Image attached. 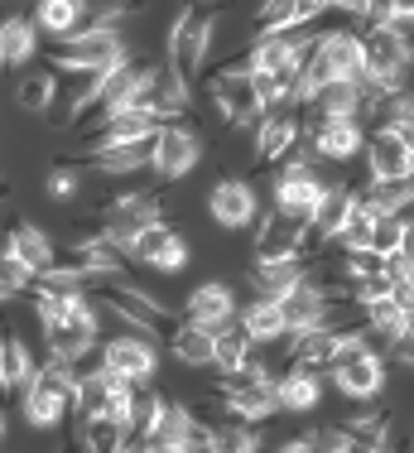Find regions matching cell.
Returning <instances> with one entry per match:
<instances>
[{
    "mask_svg": "<svg viewBox=\"0 0 414 453\" xmlns=\"http://www.w3.org/2000/svg\"><path fill=\"white\" fill-rule=\"evenodd\" d=\"M130 63V44L121 29H87L68 44H49V68L58 78H78V73H116Z\"/></svg>",
    "mask_w": 414,
    "mask_h": 453,
    "instance_id": "cell-1",
    "label": "cell"
},
{
    "mask_svg": "<svg viewBox=\"0 0 414 453\" xmlns=\"http://www.w3.org/2000/svg\"><path fill=\"white\" fill-rule=\"evenodd\" d=\"M342 174L323 159H289L285 169H275V183H270V208L294 212V218H313V208L323 203V193L337 188Z\"/></svg>",
    "mask_w": 414,
    "mask_h": 453,
    "instance_id": "cell-2",
    "label": "cell"
},
{
    "mask_svg": "<svg viewBox=\"0 0 414 453\" xmlns=\"http://www.w3.org/2000/svg\"><path fill=\"white\" fill-rule=\"evenodd\" d=\"M212 391L226 401V415L246 419V425H270V419L285 415V410H280V381L265 376L260 366H242V372L222 376Z\"/></svg>",
    "mask_w": 414,
    "mask_h": 453,
    "instance_id": "cell-3",
    "label": "cell"
},
{
    "mask_svg": "<svg viewBox=\"0 0 414 453\" xmlns=\"http://www.w3.org/2000/svg\"><path fill=\"white\" fill-rule=\"evenodd\" d=\"M212 35H217V25H212V10H179V19H173V29H169V49H165V63L173 73H179L188 88H198V78H203V68H207V58H212Z\"/></svg>",
    "mask_w": 414,
    "mask_h": 453,
    "instance_id": "cell-4",
    "label": "cell"
},
{
    "mask_svg": "<svg viewBox=\"0 0 414 453\" xmlns=\"http://www.w3.org/2000/svg\"><path fill=\"white\" fill-rule=\"evenodd\" d=\"M207 102L217 106V116H222L226 126H250L256 131L260 121H265V96H260V82L256 73H246L242 63H232V68L212 73V82H207Z\"/></svg>",
    "mask_w": 414,
    "mask_h": 453,
    "instance_id": "cell-5",
    "label": "cell"
},
{
    "mask_svg": "<svg viewBox=\"0 0 414 453\" xmlns=\"http://www.w3.org/2000/svg\"><path fill=\"white\" fill-rule=\"evenodd\" d=\"M102 362H106V372L121 376L130 386H155L159 348L150 333H116V338L102 342Z\"/></svg>",
    "mask_w": 414,
    "mask_h": 453,
    "instance_id": "cell-6",
    "label": "cell"
},
{
    "mask_svg": "<svg viewBox=\"0 0 414 453\" xmlns=\"http://www.w3.org/2000/svg\"><path fill=\"white\" fill-rule=\"evenodd\" d=\"M207 218H212L222 232H250L260 226V198H256V183L242 174H226L212 183L207 193Z\"/></svg>",
    "mask_w": 414,
    "mask_h": 453,
    "instance_id": "cell-7",
    "label": "cell"
},
{
    "mask_svg": "<svg viewBox=\"0 0 414 453\" xmlns=\"http://www.w3.org/2000/svg\"><path fill=\"white\" fill-rule=\"evenodd\" d=\"M303 145V111L299 106H285V111H270L265 121L256 126V165L265 169H285Z\"/></svg>",
    "mask_w": 414,
    "mask_h": 453,
    "instance_id": "cell-8",
    "label": "cell"
},
{
    "mask_svg": "<svg viewBox=\"0 0 414 453\" xmlns=\"http://www.w3.org/2000/svg\"><path fill=\"white\" fill-rule=\"evenodd\" d=\"M303 145L313 150V159L337 169L366 155V131L362 121H303Z\"/></svg>",
    "mask_w": 414,
    "mask_h": 453,
    "instance_id": "cell-9",
    "label": "cell"
},
{
    "mask_svg": "<svg viewBox=\"0 0 414 453\" xmlns=\"http://www.w3.org/2000/svg\"><path fill=\"white\" fill-rule=\"evenodd\" d=\"M179 319L183 323H198V328L222 333L226 323L242 319V309H236V289L226 285V280H203V285H193L188 295H183Z\"/></svg>",
    "mask_w": 414,
    "mask_h": 453,
    "instance_id": "cell-10",
    "label": "cell"
},
{
    "mask_svg": "<svg viewBox=\"0 0 414 453\" xmlns=\"http://www.w3.org/2000/svg\"><path fill=\"white\" fill-rule=\"evenodd\" d=\"M309 246V218H294V212L270 208L256 226V256L250 261H294Z\"/></svg>",
    "mask_w": 414,
    "mask_h": 453,
    "instance_id": "cell-11",
    "label": "cell"
},
{
    "mask_svg": "<svg viewBox=\"0 0 414 453\" xmlns=\"http://www.w3.org/2000/svg\"><path fill=\"white\" fill-rule=\"evenodd\" d=\"M203 165V131H193L188 121L179 126H165V135H159V155H155V174L159 183H179L188 179L193 169Z\"/></svg>",
    "mask_w": 414,
    "mask_h": 453,
    "instance_id": "cell-12",
    "label": "cell"
},
{
    "mask_svg": "<svg viewBox=\"0 0 414 453\" xmlns=\"http://www.w3.org/2000/svg\"><path fill=\"white\" fill-rule=\"evenodd\" d=\"M155 222H165V212H159V193L155 188H135L102 218V236L116 242V246H130L145 226H155Z\"/></svg>",
    "mask_w": 414,
    "mask_h": 453,
    "instance_id": "cell-13",
    "label": "cell"
},
{
    "mask_svg": "<svg viewBox=\"0 0 414 453\" xmlns=\"http://www.w3.org/2000/svg\"><path fill=\"white\" fill-rule=\"evenodd\" d=\"M362 159H366V179H376V183H405V179H414V155H410V145L395 131L366 135V155Z\"/></svg>",
    "mask_w": 414,
    "mask_h": 453,
    "instance_id": "cell-14",
    "label": "cell"
},
{
    "mask_svg": "<svg viewBox=\"0 0 414 453\" xmlns=\"http://www.w3.org/2000/svg\"><path fill=\"white\" fill-rule=\"evenodd\" d=\"M5 256L25 261L34 275H49L53 265H63L58 242H53V236L43 232V226H34V222H15V226H10V236H5Z\"/></svg>",
    "mask_w": 414,
    "mask_h": 453,
    "instance_id": "cell-15",
    "label": "cell"
},
{
    "mask_svg": "<svg viewBox=\"0 0 414 453\" xmlns=\"http://www.w3.org/2000/svg\"><path fill=\"white\" fill-rule=\"evenodd\" d=\"M342 342H347L342 328H309V333H294V362H299V372L333 376L337 357H342Z\"/></svg>",
    "mask_w": 414,
    "mask_h": 453,
    "instance_id": "cell-16",
    "label": "cell"
},
{
    "mask_svg": "<svg viewBox=\"0 0 414 453\" xmlns=\"http://www.w3.org/2000/svg\"><path fill=\"white\" fill-rule=\"evenodd\" d=\"M362 116V82H323L303 102V121H356Z\"/></svg>",
    "mask_w": 414,
    "mask_h": 453,
    "instance_id": "cell-17",
    "label": "cell"
},
{
    "mask_svg": "<svg viewBox=\"0 0 414 453\" xmlns=\"http://www.w3.org/2000/svg\"><path fill=\"white\" fill-rule=\"evenodd\" d=\"M43 49V35L39 25L29 15H5V25H0V63H5L10 73H29V63L39 58Z\"/></svg>",
    "mask_w": 414,
    "mask_h": 453,
    "instance_id": "cell-18",
    "label": "cell"
},
{
    "mask_svg": "<svg viewBox=\"0 0 414 453\" xmlns=\"http://www.w3.org/2000/svg\"><path fill=\"white\" fill-rule=\"evenodd\" d=\"M333 304L337 299H328L313 280H299V285L289 289L285 299H280V309H285V323H289V333H309V328H323L333 314Z\"/></svg>",
    "mask_w": 414,
    "mask_h": 453,
    "instance_id": "cell-19",
    "label": "cell"
},
{
    "mask_svg": "<svg viewBox=\"0 0 414 453\" xmlns=\"http://www.w3.org/2000/svg\"><path fill=\"white\" fill-rule=\"evenodd\" d=\"M250 289L256 299H285L299 280H309V256H294V261H250Z\"/></svg>",
    "mask_w": 414,
    "mask_h": 453,
    "instance_id": "cell-20",
    "label": "cell"
},
{
    "mask_svg": "<svg viewBox=\"0 0 414 453\" xmlns=\"http://www.w3.org/2000/svg\"><path fill=\"white\" fill-rule=\"evenodd\" d=\"M169 352H173V362L188 366V372H207V366H217V333L179 319V328L169 333Z\"/></svg>",
    "mask_w": 414,
    "mask_h": 453,
    "instance_id": "cell-21",
    "label": "cell"
},
{
    "mask_svg": "<svg viewBox=\"0 0 414 453\" xmlns=\"http://www.w3.org/2000/svg\"><path fill=\"white\" fill-rule=\"evenodd\" d=\"M58 96H63V78H58L53 68H29V73H19V82H15V106H19V111H29V116H53Z\"/></svg>",
    "mask_w": 414,
    "mask_h": 453,
    "instance_id": "cell-22",
    "label": "cell"
},
{
    "mask_svg": "<svg viewBox=\"0 0 414 453\" xmlns=\"http://www.w3.org/2000/svg\"><path fill=\"white\" fill-rule=\"evenodd\" d=\"M39 357L29 352V342L19 338V333H5V342H0V386H5V395H19L29 391V381L39 376Z\"/></svg>",
    "mask_w": 414,
    "mask_h": 453,
    "instance_id": "cell-23",
    "label": "cell"
},
{
    "mask_svg": "<svg viewBox=\"0 0 414 453\" xmlns=\"http://www.w3.org/2000/svg\"><path fill=\"white\" fill-rule=\"evenodd\" d=\"M165 131V121L159 116H145V111H126L116 116V121H106L102 131H92V145H87V155L92 150H116V145H135V140H150Z\"/></svg>",
    "mask_w": 414,
    "mask_h": 453,
    "instance_id": "cell-24",
    "label": "cell"
},
{
    "mask_svg": "<svg viewBox=\"0 0 414 453\" xmlns=\"http://www.w3.org/2000/svg\"><path fill=\"white\" fill-rule=\"evenodd\" d=\"M318 405H323V376L299 372V366L289 376H280V410L285 415H313Z\"/></svg>",
    "mask_w": 414,
    "mask_h": 453,
    "instance_id": "cell-25",
    "label": "cell"
},
{
    "mask_svg": "<svg viewBox=\"0 0 414 453\" xmlns=\"http://www.w3.org/2000/svg\"><path fill=\"white\" fill-rule=\"evenodd\" d=\"M250 352H256V338L246 333V323H242V319L226 323V328L217 333V366H212V372H217V376L242 372V366H250Z\"/></svg>",
    "mask_w": 414,
    "mask_h": 453,
    "instance_id": "cell-26",
    "label": "cell"
},
{
    "mask_svg": "<svg viewBox=\"0 0 414 453\" xmlns=\"http://www.w3.org/2000/svg\"><path fill=\"white\" fill-rule=\"evenodd\" d=\"M242 323L256 342H275V338H289V323H285V309L280 299H250L242 309Z\"/></svg>",
    "mask_w": 414,
    "mask_h": 453,
    "instance_id": "cell-27",
    "label": "cell"
},
{
    "mask_svg": "<svg viewBox=\"0 0 414 453\" xmlns=\"http://www.w3.org/2000/svg\"><path fill=\"white\" fill-rule=\"evenodd\" d=\"M173 242H179L173 222H155V226H145V232H140L135 242L126 246V256H130V265H145V271H155V265H159V256H165Z\"/></svg>",
    "mask_w": 414,
    "mask_h": 453,
    "instance_id": "cell-28",
    "label": "cell"
},
{
    "mask_svg": "<svg viewBox=\"0 0 414 453\" xmlns=\"http://www.w3.org/2000/svg\"><path fill=\"white\" fill-rule=\"evenodd\" d=\"M39 285V275L29 271L25 261H15V256H5L0 261V295H5V304H19V299H29Z\"/></svg>",
    "mask_w": 414,
    "mask_h": 453,
    "instance_id": "cell-29",
    "label": "cell"
},
{
    "mask_svg": "<svg viewBox=\"0 0 414 453\" xmlns=\"http://www.w3.org/2000/svg\"><path fill=\"white\" fill-rule=\"evenodd\" d=\"M372 236H376V212L366 208V203H356V212H352V222H347V232L337 236V246H342L347 256H352V251H372Z\"/></svg>",
    "mask_w": 414,
    "mask_h": 453,
    "instance_id": "cell-30",
    "label": "cell"
},
{
    "mask_svg": "<svg viewBox=\"0 0 414 453\" xmlns=\"http://www.w3.org/2000/svg\"><path fill=\"white\" fill-rule=\"evenodd\" d=\"M82 169H73V165H58V169H49L43 174V193H49L53 203H73V198H82Z\"/></svg>",
    "mask_w": 414,
    "mask_h": 453,
    "instance_id": "cell-31",
    "label": "cell"
},
{
    "mask_svg": "<svg viewBox=\"0 0 414 453\" xmlns=\"http://www.w3.org/2000/svg\"><path fill=\"white\" fill-rule=\"evenodd\" d=\"M400 242H405V218H386V212H376L372 251H380V256H400Z\"/></svg>",
    "mask_w": 414,
    "mask_h": 453,
    "instance_id": "cell-32",
    "label": "cell"
},
{
    "mask_svg": "<svg viewBox=\"0 0 414 453\" xmlns=\"http://www.w3.org/2000/svg\"><path fill=\"white\" fill-rule=\"evenodd\" d=\"M386 362H390V366H405V372H414V328H410L400 342H390V348H386Z\"/></svg>",
    "mask_w": 414,
    "mask_h": 453,
    "instance_id": "cell-33",
    "label": "cell"
},
{
    "mask_svg": "<svg viewBox=\"0 0 414 453\" xmlns=\"http://www.w3.org/2000/svg\"><path fill=\"white\" fill-rule=\"evenodd\" d=\"M275 453H318V444H313V434H294L285 444H275Z\"/></svg>",
    "mask_w": 414,
    "mask_h": 453,
    "instance_id": "cell-34",
    "label": "cell"
},
{
    "mask_svg": "<svg viewBox=\"0 0 414 453\" xmlns=\"http://www.w3.org/2000/svg\"><path fill=\"white\" fill-rule=\"evenodd\" d=\"M400 256H405V261L414 265V208L405 212V242H400Z\"/></svg>",
    "mask_w": 414,
    "mask_h": 453,
    "instance_id": "cell-35",
    "label": "cell"
},
{
    "mask_svg": "<svg viewBox=\"0 0 414 453\" xmlns=\"http://www.w3.org/2000/svg\"><path fill=\"white\" fill-rule=\"evenodd\" d=\"M126 453H145V449H140V444H130V449H126Z\"/></svg>",
    "mask_w": 414,
    "mask_h": 453,
    "instance_id": "cell-36",
    "label": "cell"
},
{
    "mask_svg": "<svg viewBox=\"0 0 414 453\" xmlns=\"http://www.w3.org/2000/svg\"><path fill=\"white\" fill-rule=\"evenodd\" d=\"M405 280H410V289H414V265H410V275H405Z\"/></svg>",
    "mask_w": 414,
    "mask_h": 453,
    "instance_id": "cell-37",
    "label": "cell"
}]
</instances>
